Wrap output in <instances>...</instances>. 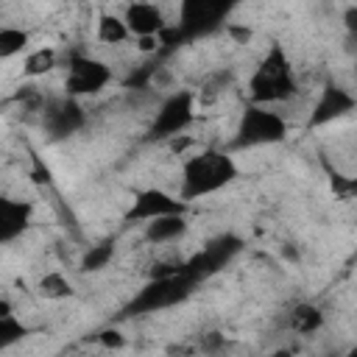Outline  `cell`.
Wrapping results in <instances>:
<instances>
[{"label":"cell","mask_w":357,"mask_h":357,"mask_svg":"<svg viewBox=\"0 0 357 357\" xmlns=\"http://www.w3.org/2000/svg\"><path fill=\"white\" fill-rule=\"evenodd\" d=\"M237 248H240V240L226 234V237L209 243L198 257H192V259L184 265V271H187L192 279H201V276H206V273H215L218 268H223V265L229 262L231 254H237Z\"/></svg>","instance_id":"cell-11"},{"label":"cell","mask_w":357,"mask_h":357,"mask_svg":"<svg viewBox=\"0 0 357 357\" xmlns=\"http://www.w3.org/2000/svg\"><path fill=\"white\" fill-rule=\"evenodd\" d=\"M192 142H195V139H192V137H187V134L181 131V134H176V137H170V139H167V148H170L173 153H178V156H181L187 148H192Z\"/></svg>","instance_id":"cell-24"},{"label":"cell","mask_w":357,"mask_h":357,"mask_svg":"<svg viewBox=\"0 0 357 357\" xmlns=\"http://www.w3.org/2000/svg\"><path fill=\"white\" fill-rule=\"evenodd\" d=\"M3 315H11V304H8L6 298L0 301V318H3Z\"/></svg>","instance_id":"cell-29"},{"label":"cell","mask_w":357,"mask_h":357,"mask_svg":"<svg viewBox=\"0 0 357 357\" xmlns=\"http://www.w3.org/2000/svg\"><path fill=\"white\" fill-rule=\"evenodd\" d=\"M287 326L298 335H312L324 326V312H321V307H315L310 301H301L287 312Z\"/></svg>","instance_id":"cell-15"},{"label":"cell","mask_w":357,"mask_h":357,"mask_svg":"<svg viewBox=\"0 0 357 357\" xmlns=\"http://www.w3.org/2000/svg\"><path fill=\"white\" fill-rule=\"evenodd\" d=\"M237 162L231 159V153L218 151V148H204L201 153L184 159L181 165V190L178 195L190 204L195 198L212 195L223 187H229L237 178Z\"/></svg>","instance_id":"cell-1"},{"label":"cell","mask_w":357,"mask_h":357,"mask_svg":"<svg viewBox=\"0 0 357 357\" xmlns=\"http://www.w3.org/2000/svg\"><path fill=\"white\" fill-rule=\"evenodd\" d=\"M128 36H131V31H128L126 20H120V17H114V14H103V17L98 20V39H100L103 45H120V42H126Z\"/></svg>","instance_id":"cell-17"},{"label":"cell","mask_w":357,"mask_h":357,"mask_svg":"<svg viewBox=\"0 0 357 357\" xmlns=\"http://www.w3.org/2000/svg\"><path fill=\"white\" fill-rule=\"evenodd\" d=\"M86 114L73 98H53L42 109V128L50 139H67L84 126Z\"/></svg>","instance_id":"cell-8"},{"label":"cell","mask_w":357,"mask_h":357,"mask_svg":"<svg viewBox=\"0 0 357 357\" xmlns=\"http://www.w3.org/2000/svg\"><path fill=\"white\" fill-rule=\"evenodd\" d=\"M354 106H357V100H354V95H351L346 86H340V84H335V81H326L324 89H321V95H318V100H315V106H312V112H310L307 126H310V128L326 126V123H332V120L349 114Z\"/></svg>","instance_id":"cell-9"},{"label":"cell","mask_w":357,"mask_h":357,"mask_svg":"<svg viewBox=\"0 0 357 357\" xmlns=\"http://www.w3.org/2000/svg\"><path fill=\"white\" fill-rule=\"evenodd\" d=\"M28 42H31L28 31L14 28V25L0 28V59H11V56L22 53V50L28 47Z\"/></svg>","instance_id":"cell-18"},{"label":"cell","mask_w":357,"mask_h":357,"mask_svg":"<svg viewBox=\"0 0 357 357\" xmlns=\"http://www.w3.org/2000/svg\"><path fill=\"white\" fill-rule=\"evenodd\" d=\"M354 75H357V61H354Z\"/></svg>","instance_id":"cell-31"},{"label":"cell","mask_w":357,"mask_h":357,"mask_svg":"<svg viewBox=\"0 0 357 357\" xmlns=\"http://www.w3.org/2000/svg\"><path fill=\"white\" fill-rule=\"evenodd\" d=\"M226 33H229V39H231L234 45H248V42L254 39V31H251L248 25H237V22H229V25H226Z\"/></svg>","instance_id":"cell-23"},{"label":"cell","mask_w":357,"mask_h":357,"mask_svg":"<svg viewBox=\"0 0 357 357\" xmlns=\"http://www.w3.org/2000/svg\"><path fill=\"white\" fill-rule=\"evenodd\" d=\"M195 282H198V279H192L184 268H181L178 273H170V276H156V279H151V282L139 290V296L128 304V312L139 315V312L165 310V307L181 301V298H187Z\"/></svg>","instance_id":"cell-4"},{"label":"cell","mask_w":357,"mask_h":357,"mask_svg":"<svg viewBox=\"0 0 357 357\" xmlns=\"http://www.w3.org/2000/svg\"><path fill=\"white\" fill-rule=\"evenodd\" d=\"M349 354H351V357H357V346H354V349H351V351H349Z\"/></svg>","instance_id":"cell-30"},{"label":"cell","mask_w":357,"mask_h":357,"mask_svg":"<svg viewBox=\"0 0 357 357\" xmlns=\"http://www.w3.org/2000/svg\"><path fill=\"white\" fill-rule=\"evenodd\" d=\"M31 220V204L25 201H0V240L11 243L28 229Z\"/></svg>","instance_id":"cell-14"},{"label":"cell","mask_w":357,"mask_h":357,"mask_svg":"<svg viewBox=\"0 0 357 357\" xmlns=\"http://www.w3.org/2000/svg\"><path fill=\"white\" fill-rule=\"evenodd\" d=\"M126 25L134 36H151V33H159L167 22H165V14L156 3H148V0H134L128 3L126 8Z\"/></svg>","instance_id":"cell-12"},{"label":"cell","mask_w":357,"mask_h":357,"mask_svg":"<svg viewBox=\"0 0 357 357\" xmlns=\"http://www.w3.org/2000/svg\"><path fill=\"white\" fill-rule=\"evenodd\" d=\"M22 335H25V326L14 315H3L0 318V346L3 349L11 346V343H17V340H22Z\"/></svg>","instance_id":"cell-21"},{"label":"cell","mask_w":357,"mask_h":357,"mask_svg":"<svg viewBox=\"0 0 357 357\" xmlns=\"http://www.w3.org/2000/svg\"><path fill=\"white\" fill-rule=\"evenodd\" d=\"M170 212H187V201L178 195H167L165 190H142L134 195L131 201V209L126 212V220H153L159 215H170Z\"/></svg>","instance_id":"cell-10"},{"label":"cell","mask_w":357,"mask_h":357,"mask_svg":"<svg viewBox=\"0 0 357 357\" xmlns=\"http://www.w3.org/2000/svg\"><path fill=\"white\" fill-rule=\"evenodd\" d=\"M343 28L349 36H357V6H349L343 11Z\"/></svg>","instance_id":"cell-27"},{"label":"cell","mask_w":357,"mask_h":357,"mask_svg":"<svg viewBox=\"0 0 357 357\" xmlns=\"http://www.w3.org/2000/svg\"><path fill=\"white\" fill-rule=\"evenodd\" d=\"M39 293H42L45 298L59 301V298H70V296H73V284H70V279H67L64 273L50 271V273H45V276L39 279Z\"/></svg>","instance_id":"cell-19"},{"label":"cell","mask_w":357,"mask_h":357,"mask_svg":"<svg viewBox=\"0 0 357 357\" xmlns=\"http://www.w3.org/2000/svg\"><path fill=\"white\" fill-rule=\"evenodd\" d=\"M114 257V240L106 237L100 240L98 245H89V251L81 257V271L84 273H95V271H103Z\"/></svg>","instance_id":"cell-16"},{"label":"cell","mask_w":357,"mask_h":357,"mask_svg":"<svg viewBox=\"0 0 357 357\" xmlns=\"http://www.w3.org/2000/svg\"><path fill=\"white\" fill-rule=\"evenodd\" d=\"M184 231H187V215L184 212H170V215H159L153 220H145V240L153 245L173 243Z\"/></svg>","instance_id":"cell-13"},{"label":"cell","mask_w":357,"mask_h":357,"mask_svg":"<svg viewBox=\"0 0 357 357\" xmlns=\"http://www.w3.org/2000/svg\"><path fill=\"white\" fill-rule=\"evenodd\" d=\"M237 6V0H178V28L190 39L206 36L215 28L223 25L229 11Z\"/></svg>","instance_id":"cell-5"},{"label":"cell","mask_w":357,"mask_h":357,"mask_svg":"<svg viewBox=\"0 0 357 357\" xmlns=\"http://www.w3.org/2000/svg\"><path fill=\"white\" fill-rule=\"evenodd\" d=\"M53 67H56V53H53L50 47H39V50L28 53L25 61H22V73H25L28 78L45 75V73H50Z\"/></svg>","instance_id":"cell-20"},{"label":"cell","mask_w":357,"mask_h":357,"mask_svg":"<svg viewBox=\"0 0 357 357\" xmlns=\"http://www.w3.org/2000/svg\"><path fill=\"white\" fill-rule=\"evenodd\" d=\"M287 137V123L279 112H273L271 106H259L251 103L245 106V112L240 114L231 148L243 151V148H259V145H276Z\"/></svg>","instance_id":"cell-3"},{"label":"cell","mask_w":357,"mask_h":357,"mask_svg":"<svg viewBox=\"0 0 357 357\" xmlns=\"http://www.w3.org/2000/svg\"><path fill=\"white\" fill-rule=\"evenodd\" d=\"M98 340H100L106 349H120V346L126 343V337H123L117 329H103V332L98 335Z\"/></svg>","instance_id":"cell-25"},{"label":"cell","mask_w":357,"mask_h":357,"mask_svg":"<svg viewBox=\"0 0 357 357\" xmlns=\"http://www.w3.org/2000/svg\"><path fill=\"white\" fill-rule=\"evenodd\" d=\"M109 81H112V70L103 61H98L92 56H81V53L70 56V61H67V81H64L70 95H95Z\"/></svg>","instance_id":"cell-7"},{"label":"cell","mask_w":357,"mask_h":357,"mask_svg":"<svg viewBox=\"0 0 357 357\" xmlns=\"http://www.w3.org/2000/svg\"><path fill=\"white\" fill-rule=\"evenodd\" d=\"M248 95H251V103H259V106L284 103L296 95V75L282 45H271V50L265 53V59L259 61V67L248 81Z\"/></svg>","instance_id":"cell-2"},{"label":"cell","mask_w":357,"mask_h":357,"mask_svg":"<svg viewBox=\"0 0 357 357\" xmlns=\"http://www.w3.org/2000/svg\"><path fill=\"white\" fill-rule=\"evenodd\" d=\"M137 47H139V53H156V50L162 47L159 33H151V36H137Z\"/></svg>","instance_id":"cell-26"},{"label":"cell","mask_w":357,"mask_h":357,"mask_svg":"<svg viewBox=\"0 0 357 357\" xmlns=\"http://www.w3.org/2000/svg\"><path fill=\"white\" fill-rule=\"evenodd\" d=\"M192 117H195V95L190 89H178L159 103L153 123L148 128V139H170L181 134L192 123Z\"/></svg>","instance_id":"cell-6"},{"label":"cell","mask_w":357,"mask_h":357,"mask_svg":"<svg viewBox=\"0 0 357 357\" xmlns=\"http://www.w3.org/2000/svg\"><path fill=\"white\" fill-rule=\"evenodd\" d=\"M282 257H284L287 262H298V259H301L298 245H296V243H284V245H282Z\"/></svg>","instance_id":"cell-28"},{"label":"cell","mask_w":357,"mask_h":357,"mask_svg":"<svg viewBox=\"0 0 357 357\" xmlns=\"http://www.w3.org/2000/svg\"><path fill=\"white\" fill-rule=\"evenodd\" d=\"M223 346H226V337H223L220 332H204V335L198 337V349L206 351V354H215V351H220Z\"/></svg>","instance_id":"cell-22"}]
</instances>
